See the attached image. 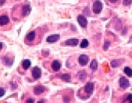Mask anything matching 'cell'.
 <instances>
[{"instance_id":"7","label":"cell","mask_w":132,"mask_h":103,"mask_svg":"<svg viewBox=\"0 0 132 103\" xmlns=\"http://www.w3.org/2000/svg\"><path fill=\"white\" fill-rule=\"evenodd\" d=\"M60 35L58 34H55V35H52L49 36L46 39V41L49 43H55V42L57 41L58 40L60 39Z\"/></svg>"},{"instance_id":"10","label":"cell","mask_w":132,"mask_h":103,"mask_svg":"<svg viewBox=\"0 0 132 103\" xmlns=\"http://www.w3.org/2000/svg\"><path fill=\"white\" fill-rule=\"evenodd\" d=\"M30 11H31V8H30V6L29 4L24 5L22 7V14L24 16L29 15L30 14Z\"/></svg>"},{"instance_id":"28","label":"cell","mask_w":132,"mask_h":103,"mask_svg":"<svg viewBox=\"0 0 132 103\" xmlns=\"http://www.w3.org/2000/svg\"><path fill=\"white\" fill-rule=\"evenodd\" d=\"M2 48H3V43L0 42V50H2Z\"/></svg>"},{"instance_id":"13","label":"cell","mask_w":132,"mask_h":103,"mask_svg":"<svg viewBox=\"0 0 132 103\" xmlns=\"http://www.w3.org/2000/svg\"><path fill=\"white\" fill-rule=\"evenodd\" d=\"M35 38V31H31L30 32L27 33L26 35V40L28 41H32Z\"/></svg>"},{"instance_id":"20","label":"cell","mask_w":132,"mask_h":103,"mask_svg":"<svg viewBox=\"0 0 132 103\" xmlns=\"http://www.w3.org/2000/svg\"><path fill=\"white\" fill-rule=\"evenodd\" d=\"M132 0H123V4L124 6H129L131 4Z\"/></svg>"},{"instance_id":"3","label":"cell","mask_w":132,"mask_h":103,"mask_svg":"<svg viewBox=\"0 0 132 103\" xmlns=\"http://www.w3.org/2000/svg\"><path fill=\"white\" fill-rule=\"evenodd\" d=\"M32 74L34 79L37 80L41 77L42 70L38 67H34L32 71Z\"/></svg>"},{"instance_id":"16","label":"cell","mask_w":132,"mask_h":103,"mask_svg":"<svg viewBox=\"0 0 132 103\" xmlns=\"http://www.w3.org/2000/svg\"><path fill=\"white\" fill-rule=\"evenodd\" d=\"M61 78L65 82H69L71 80V75L68 73H65L60 76Z\"/></svg>"},{"instance_id":"15","label":"cell","mask_w":132,"mask_h":103,"mask_svg":"<svg viewBox=\"0 0 132 103\" xmlns=\"http://www.w3.org/2000/svg\"><path fill=\"white\" fill-rule=\"evenodd\" d=\"M98 62L95 59H94L92 60V61L91 62V64H90V68H91L92 70H95L98 69Z\"/></svg>"},{"instance_id":"21","label":"cell","mask_w":132,"mask_h":103,"mask_svg":"<svg viewBox=\"0 0 132 103\" xmlns=\"http://www.w3.org/2000/svg\"><path fill=\"white\" fill-rule=\"evenodd\" d=\"M4 93H5V91H4V88H2V87H0V98L3 96Z\"/></svg>"},{"instance_id":"9","label":"cell","mask_w":132,"mask_h":103,"mask_svg":"<svg viewBox=\"0 0 132 103\" xmlns=\"http://www.w3.org/2000/svg\"><path fill=\"white\" fill-rule=\"evenodd\" d=\"M9 22V19L8 16L2 15L0 16V26H3L8 24Z\"/></svg>"},{"instance_id":"14","label":"cell","mask_w":132,"mask_h":103,"mask_svg":"<svg viewBox=\"0 0 132 103\" xmlns=\"http://www.w3.org/2000/svg\"><path fill=\"white\" fill-rule=\"evenodd\" d=\"M30 65H31V62L29 59H25V60L23 61L22 62V67L25 70L28 69L30 66Z\"/></svg>"},{"instance_id":"18","label":"cell","mask_w":132,"mask_h":103,"mask_svg":"<svg viewBox=\"0 0 132 103\" xmlns=\"http://www.w3.org/2000/svg\"><path fill=\"white\" fill-rule=\"evenodd\" d=\"M124 72L130 77H132V70L131 68L128 67H125L124 68Z\"/></svg>"},{"instance_id":"5","label":"cell","mask_w":132,"mask_h":103,"mask_svg":"<svg viewBox=\"0 0 132 103\" xmlns=\"http://www.w3.org/2000/svg\"><path fill=\"white\" fill-rule=\"evenodd\" d=\"M94 85L93 83L89 82L85 85L84 90H85V91L87 94H92L94 91Z\"/></svg>"},{"instance_id":"12","label":"cell","mask_w":132,"mask_h":103,"mask_svg":"<svg viewBox=\"0 0 132 103\" xmlns=\"http://www.w3.org/2000/svg\"><path fill=\"white\" fill-rule=\"evenodd\" d=\"M79 43V40L78 39H69L65 41V44L66 45H71V46H76Z\"/></svg>"},{"instance_id":"24","label":"cell","mask_w":132,"mask_h":103,"mask_svg":"<svg viewBox=\"0 0 132 103\" xmlns=\"http://www.w3.org/2000/svg\"><path fill=\"white\" fill-rule=\"evenodd\" d=\"M109 45H110L109 42H105V44H104V49H105V50H107V49H108Z\"/></svg>"},{"instance_id":"23","label":"cell","mask_w":132,"mask_h":103,"mask_svg":"<svg viewBox=\"0 0 132 103\" xmlns=\"http://www.w3.org/2000/svg\"><path fill=\"white\" fill-rule=\"evenodd\" d=\"M127 100H128L129 102L132 103V94H130V95H129L128 96V97H127Z\"/></svg>"},{"instance_id":"22","label":"cell","mask_w":132,"mask_h":103,"mask_svg":"<svg viewBox=\"0 0 132 103\" xmlns=\"http://www.w3.org/2000/svg\"><path fill=\"white\" fill-rule=\"evenodd\" d=\"M81 74H79V78H80L81 80H82V77H83V78L85 79L86 77V72H85L83 71V73H81V72H80Z\"/></svg>"},{"instance_id":"27","label":"cell","mask_w":132,"mask_h":103,"mask_svg":"<svg viewBox=\"0 0 132 103\" xmlns=\"http://www.w3.org/2000/svg\"><path fill=\"white\" fill-rule=\"evenodd\" d=\"M6 0H0V6H2L4 3H5Z\"/></svg>"},{"instance_id":"26","label":"cell","mask_w":132,"mask_h":103,"mask_svg":"<svg viewBox=\"0 0 132 103\" xmlns=\"http://www.w3.org/2000/svg\"><path fill=\"white\" fill-rule=\"evenodd\" d=\"M109 1L112 3H117V1H119V0H109Z\"/></svg>"},{"instance_id":"1","label":"cell","mask_w":132,"mask_h":103,"mask_svg":"<svg viewBox=\"0 0 132 103\" xmlns=\"http://www.w3.org/2000/svg\"><path fill=\"white\" fill-rule=\"evenodd\" d=\"M103 8V4L100 1H95L93 3V12L95 14L101 13Z\"/></svg>"},{"instance_id":"19","label":"cell","mask_w":132,"mask_h":103,"mask_svg":"<svg viewBox=\"0 0 132 103\" xmlns=\"http://www.w3.org/2000/svg\"><path fill=\"white\" fill-rule=\"evenodd\" d=\"M119 63H118V61H117L116 60L113 61L111 62V66L113 67H116L119 66Z\"/></svg>"},{"instance_id":"25","label":"cell","mask_w":132,"mask_h":103,"mask_svg":"<svg viewBox=\"0 0 132 103\" xmlns=\"http://www.w3.org/2000/svg\"><path fill=\"white\" fill-rule=\"evenodd\" d=\"M26 102H34V101L33 99L30 98V99H27L26 100Z\"/></svg>"},{"instance_id":"4","label":"cell","mask_w":132,"mask_h":103,"mask_svg":"<svg viewBox=\"0 0 132 103\" xmlns=\"http://www.w3.org/2000/svg\"><path fill=\"white\" fill-rule=\"evenodd\" d=\"M120 86L121 88H124V89H126V88H128L130 86V82L129 80L127 79L125 77H122L120 78Z\"/></svg>"},{"instance_id":"11","label":"cell","mask_w":132,"mask_h":103,"mask_svg":"<svg viewBox=\"0 0 132 103\" xmlns=\"http://www.w3.org/2000/svg\"><path fill=\"white\" fill-rule=\"evenodd\" d=\"M62 65H61L60 62L58 61H53V62L52 63V68L54 71H58L60 69Z\"/></svg>"},{"instance_id":"8","label":"cell","mask_w":132,"mask_h":103,"mask_svg":"<svg viewBox=\"0 0 132 103\" xmlns=\"http://www.w3.org/2000/svg\"><path fill=\"white\" fill-rule=\"evenodd\" d=\"M45 90V88L42 85H39L35 87L34 89V93L36 95H40L41 94H42L43 93H44Z\"/></svg>"},{"instance_id":"17","label":"cell","mask_w":132,"mask_h":103,"mask_svg":"<svg viewBox=\"0 0 132 103\" xmlns=\"http://www.w3.org/2000/svg\"><path fill=\"white\" fill-rule=\"evenodd\" d=\"M88 45H89V41H88V40H86V39H83L81 43L80 47L81 48H86L88 47Z\"/></svg>"},{"instance_id":"29","label":"cell","mask_w":132,"mask_h":103,"mask_svg":"<svg viewBox=\"0 0 132 103\" xmlns=\"http://www.w3.org/2000/svg\"><path fill=\"white\" fill-rule=\"evenodd\" d=\"M44 102V101H42V100H41V101H38V103H39V102Z\"/></svg>"},{"instance_id":"2","label":"cell","mask_w":132,"mask_h":103,"mask_svg":"<svg viewBox=\"0 0 132 103\" xmlns=\"http://www.w3.org/2000/svg\"><path fill=\"white\" fill-rule=\"evenodd\" d=\"M77 20H78V23H79V25L82 28H86L87 25H88V21L87 19L82 15H79L77 17Z\"/></svg>"},{"instance_id":"6","label":"cell","mask_w":132,"mask_h":103,"mask_svg":"<svg viewBox=\"0 0 132 103\" xmlns=\"http://www.w3.org/2000/svg\"><path fill=\"white\" fill-rule=\"evenodd\" d=\"M89 61V57L86 54H81L79 57V63L81 66H86Z\"/></svg>"}]
</instances>
